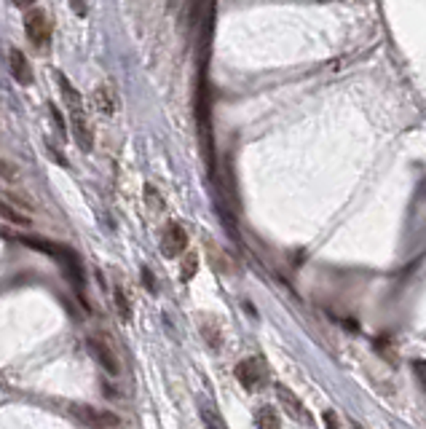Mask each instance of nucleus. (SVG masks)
Masks as SVG:
<instances>
[{
  "mask_svg": "<svg viewBox=\"0 0 426 429\" xmlns=\"http://www.w3.org/2000/svg\"><path fill=\"white\" fill-rule=\"evenodd\" d=\"M25 32L27 38L32 41V46H46L49 43V35H51V27H49V17L46 11L41 8H30L25 14Z\"/></svg>",
  "mask_w": 426,
  "mask_h": 429,
  "instance_id": "nucleus-1",
  "label": "nucleus"
},
{
  "mask_svg": "<svg viewBox=\"0 0 426 429\" xmlns=\"http://www.w3.org/2000/svg\"><path fill=\"white\" fill-rule=\"evenodd\" d=\"M70 410L76 413L83 424H89V427L107 429V427H118V424H121V419H118L113 410H97V408H89V405H73Z\"/></svg>",
  "mask_w": 426,
  "mask_h": 429,
  "instance_id": "nucleus-2",
  "label": "nucleus"
},
{
  "mask_svg": "<svg viewBox=\"0 0 426 429\" xmlns=\"http://www.w3.org/2000/svg\"><path fill=\"white\" fill-rule=\"evenodd\" d=\"M188 250V233L180 223H169L164 228V236H161V253L167 258H177Z\"/></svg>",
  "mask_w": 426,
  "mask_h": 429,
  "instance_id": "nucleus-3",
  "label": "nucleus"
},
{
  "mask_svg": "<svg viewBox=\"0 0 426 429\" xmlns=\"http://www.w3.org/2000/svg\"><path fill=\"white\" fill-rule=\"evenodd\" d=\"M70 127H73V137H76L78 148L81 151H92L94 148V132H92V124H89L83 110L70 113Z\"/></svg>",
  "mask_w": 426,
  "mask_h": 429,
  "instance_id": "nucleus-4",
  "label": "nucleus"
},
{
  "mask_svg": "<svg viewBox=\"0 0 426 429\" xmlns=\"http://www.w3.org/2000/svg\"><path fill=\"white\" fill-rule=\"evenodd\" d=\"M86 349L94 354V359L100 362L107 373H113V376H116V373L121 370V368H118V359H116V354L110 352V346H107L105 341H100V338H89V341H86Z\"/></svg>",
  "mask_w": 426,
  "mask_h": 429,
  "instance_id": "nucleus-5",
  "label": "nucleus"
},
{
  "mask_svg": "<svg viewBox=\"0 0 426 429\" xmlns=\"http://www.w3.org/2000/svg\"><path fill=\"white\" fill-rule=\"evenodd\" d=\"M276 397H279V403H281V408L295 419V421H308V413L303 410L301 400H298V395L292 392V389H287V386H276Z\"/></svg>",
  "mask_w": 426,
  "mask_h": 429,
  "instance_id": "nucleus-6",
  "label": "nucleus"
},
{
  "mask_svg": "<svg viewBox=\"0 0 426 429\" xmlns=\"http://www.w3.org/2000/svg\"><path fill=\"white\" fill-rule=\"evenodd\" d=\"M8 65H11V73L14 78L22 83V86H30L32 83V67L27 62V56L19 49H11L8 51Z\"/></svg>",
  "mask_w": 426,
  "mask_h": 429,
  "instance_id": "nucleus-7",
  "label": "nucleus"
},
{
  "mask_svg": "<svg viewBox=\"0 0 426 429\" xmlns=\"http://www.w3.org/2000/svg\"><path fill=\"white\" fill-rule=\"evenodd\" d=\"M236 379L239 384H244V389H255L257 384H260V365H257V359H244V362H239L236 365Z\"/></svg>",
  "mask_w": 426,
  "mask_h": 429,
  "instance_id": "nucleus-8",
  "label": "nucleus"
},
{
  "mask_svg": "<svg viewBox=\"0 0 426 429\" xmlns=\"http://www.w3.org/2000/svg\"><path fill=\"white\" fill-rule=\"evenodd\" d=\"M201 335H204V341L209 344V349H215V352L223 349V333H220L215 320H209V317L201 320Z\"/></svg>",
  "mask_w": 426,
  "mask_h": 429,
  "instance_id": "nucleus-9",
  "label": "nucleus"
},
{
  "mask_svg": "<svg viewBox=\"0 0 426 429\" xmlns=\"http://www.w3.org/2000/svg\"><path fill=\"white\" fill-rule=\"evenodd\" d=\"M94 105L102 116H113L116 113V97H113V89L110 86H100L94 92Z\"/></svg>",
  "mask_w": 426,
  "mask_h": 429,
  "instance_id": "nucleus-10",
  "label": "nucleus"
},
{
  "mask_svg": "<svg viewBox=\"0 0 426 429\" xmlns=\"http://www.w3.org/2000/svg\"><path fill=\"white\" fill-rule=\"evenodd\" d=\"M59 92H62V97L67 102V107H70V113H76V110H83V100H81V94L76 92V86L67 81L65 76H59Z\"/></svg>",
  "mask_w": 426,
  "mask_h": 429,
  "instance_id": "nucleus-11",
  "label": "nucleus"
},
{
  "mask_svg": "<svg viewBox=\"0 0 426 429\" xmlns=\"http://www.w3.org/2000/svg\"><path fill=\"white\" fill-rule=\"evenodd\" d=\"M0 218H6L8 223H14V226H22V228H30L32 226V220L27 218L22 209H17L14 204L8 202H0Z\"/></svg>",
  "mask_w": 426,
  "mask_h": 429,
  "instance_id": "nucleus-12",
  "label": "nucleus"
},
{
  "mask_svg": "<svg viewBox=\"0 0 426 429\" xmlns=\"http://www.w3.org/2000/svg\"><path fill=\"white\" fill-rule=\"evenodd\" d=\"M255 421H257V429H281V421H279V416H276V410L271 405H263L257 410Z\"/></svg>",
  "mask_w": 426,
  "mask_h": 429,
  "instance_id": "nucleus-13",
  "label": "nucleus"
},
{
  "mask_svg": "<svg viewBox=\"0 0 426 429\" xmlns=\"http://www.w3.org/2000/svg\"><path fill=\"white\" fill-rule=\"evenodd\" d=\"M113 303H116V308H118V317L129 322L131 320V303H129V295H126V290L121 284H116L113 287Z\"/></svg>",
  "mask_w": 426,
  "mask_h": 429,
  "instance_id": "nucleus-14",
  "label": "nucleus"
},
{
  "mask_svg": "<svg viewBox=\"0 0 426 429\" xmlns=\"http://www.w3.org/2000/svg\"><path fill=\"white\" fill-rule=\"evenodd\" d=\"M201 419L206 429H226V421L220 419V413H215L209 405H201Z\"/></svg>",
  "mask_w": 426,
  "mask_h": 429,
  "instance_id": "nucleus-15",
  "label": "nucleus"
},
{
  "mask_svg": "<svg viewBox=\"0 0 426 429\" xmlns=\"http://www.w3.org/2000/svg\"><path fill=\"white\" fill-rule=\"evenodd\" d=\"M196 269H199V258H196V253H185V258H182V282H191V279L196 277Z\"/></svg>",
  "mask_w": 426,
  "mask_h": 429,
  "instance_id": "nucleus-16",
  "label": "nucleus"
},
{
  "mask_svg": "<svg viewBox=\"0 0 426 429\" xmlns=\"http://www.w3.org/2000/svg\"><path fill=\"white\" fill-rule=\"evenodd\" d=\"M145 202H148V207L156 209V212H161V209H164V202H161V196H158V191H156L153 185L145 188Z\"/></svg>",
  "mask_w": 426,
  "mask_h": 429,
  "instance_id": "nucleus-17",
  "label": "nucleus"
},
{
  "mask_svg": "<svg viewBox=\"0 0 426 429\" xmlns=\"http://www.w3.org/2000/svg\"><path fill=\"white\" fill-rule=\"evenodd\" d=\"M0 177H3V180H8V182H17V180H19V172H17V167H14V164H8V161H3V158H0Z\"/></svg>",
  "mask_w": 426,
  "mask_h": 429,
  "instance_id": "nucleus-18",
  "label": "nucleus"
},
{
  "mask_svg": "<svg viewBox=\"0 0 426 429\" xmlns=\"http://www.w3.org/2000/svg\"><path fill=\"white\" fill-rule=\"evenodd\" d=\"M142 282H145V290H148V293L156 290V277H153L151 269H142Z\"/></svg>",
  "mask_w": 426,
  "mask_h": 429,
  "instance_id": "nucleus-19",
  "label": "nucleus"
},
{
  "mask_svg": "<svg viewBox=\"0 0 426 429\" xmlns=\"http://www.w3.org/2000/svg\"><path fill=\"white\" fill-rule=\"evenodd\" d=\"M325 429H341L335 410H325Z\"/></svg>",
  "mask_w": 426,
  "mask_h": 429,
  "instance_id": "nucleus-20",
  "label": "nucleus"
}]
</instances>
